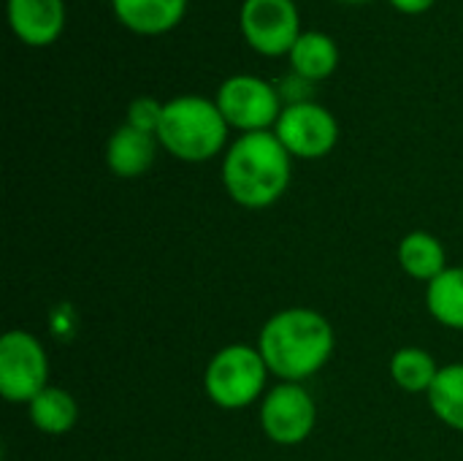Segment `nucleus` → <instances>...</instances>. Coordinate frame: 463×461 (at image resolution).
<instances>
[{
    "label": "nucleus",
    "mask_w": 463,
    "mask_h": 461,
    "mask_svg": "<svg viewBox=\"0 0 463 461\" xmlns=\"http://www.w3.org/2000/svg\"><path fill=\"white\" fill-rule=\"evenodd\" d=\"M426 307L434 321L463 331V266H448L426 288Z\"/></svg>",
    "instance_id": "obj_15"
},
{
    "label": "nucleus",
    "mask_w": 463,
    "mask_h": 461,
    "mask_svg": "<svg viewBox=\"0 0 463 461\" xmlns=\"http://www.w3.org/2000/svg\"><path fill=\"white\" fill-rule=\"evenodd\" d=\"M217 109L222 111L225 122L241 133H260V130H274L279 114H282V92L269 84L260 76L252 73H236L228 76L217 95H214Z\"/></svg>",
    "instance_id": "obj_5"
},
{
    "label": "nucleus",
    "mask_w": 463,
    "mask_h": 461,
    "mask_svg": "<svg viewBox=\"0 0 463 461\" xmlns=\"http://www.w3.org/2000/svg\"><path fill=\"white\" fill-rule=\"evenodd\" d=\"M109 3H111V0H109Z\"/></svg>",
    "instance_id": "obj_22"
},
{
    "label": "nucleus",
    "mask_w": 463,
    "mask_h": 461,
    "mask_svg": "<svg viewBox=\"0 0 463 461\" xmlns=\"http://www.w3.org/2000/svg\"><path fill=\"white\" fill-rule=\"evenodd\" d=\"M396 11H402V14H426L437 0H388Z\"/></svg>",
    "instance_id": "obj_20"
},
{
    "label": "nucleus",
    "mask_w": 463,
    "mask_h": 461,
    "mask_svg": "<svg viewBox=\"0 0 463 461\" xmlns=\"http://www.w3.org/2000/svg\"><path fill=\"white\" fill-rule=\"evenodd\" d=\"M391 375L399 389L410 394H429V389L439 375V367L434 356L426 353L423 348H402L391 359Z\"/></svg>",
    "instance_id": "obj_18"
},
{
    "label": "nucleus",
    "mask_w": 463,
    "mask_h": 461,
    "mask_svg": "<svg viewBox=\"0 0 463 461\" xmlns=\"http://www.w3.org/2000/svg\"><path fill=\"white\" fill-rule=\"evenodd\" d=\"M266 375L269 367L258 348L228 345L212 356L203 375V389L217 408L241 410L263 394Z\"/></svg>",
    "instance_id": "obj_4"
},
{
    "label": "nucleus",
    "mask_w": 463,
    "mask_h": 461,
    "mask_svg": "<svg viewBox=\"0 0 463 461\" xmlns=\"http://www.w3.org/2000/svg\"><path fill=\"white\" fill-rule=\"evenodd\" d=\"M111 8L130 33L163 35L184 19L187 0H111Z\"/></svg>",
    "instance_id": "obj_11"
},
{
    "label": "nucleus",
    "mask_w": 463,
    "mask_h": 461,
    "mask_svg": "<svg viewBox=\"0 0 463 461\" xmlns=\"http://www.w3.org/2000/svg\"><path fill=\"white\" fill-rule=\"evenodd\" d=\"M258 351L271 375L282 383H301L317 375L334 353V329L317 310L288 307L266 321Z\"/></svg>",
    "instance_id": "obj_1"
},
{
    "label": "nucleus",
    "mask_w": 463,
    "mask_h": 461,
    "mask_svg": "<svg viewBox=\"0 0 463 461\" xmlns=\"http://www.w3.org/2000/svg\"><path fill=\"white\" fill-rule=\"evenodd\" d=\"M27 410H30L33 427H35L38 432H43V435H65V432L73 429V424H76V418H79V405H76V399H73L68 391L54 389V386L43 389V391L27 405Z\"/></svg>",
    "instance_id": "obj_16"
},
{
    "label": "nucleus",
    "mask_w": 463,
    "mask_h": 461,
    "mask_svg": "<svg viewBox=\"0 0 463 461\" xmlns=\"http://www.w3.org/2000/svg\"><path fill=\"white\" fill-rule=\"evenodd\" d=\"M8 24L27 46H52L65 30V0H8Z\"/></svg>",
    "instance_id": "obj_10"
},
{
    "label": "nucleus",
    "mask_w": 463,
    "mask_h": 461,
    "mask_svg": "<svg viewBox=\"0 0 463 461\" xmlns=\"http://www.w3.org/2000/svg\"><path fill=\"white\" fill-rule=\"evenodd\" d=\"M399 264L410 277L431 283L448 269V255H445L442 242L434 234L412 231L399 245Z\"/></svg>",
    "instance_id": "obj_14"
},
{
    "label": "nucleus",
    "mask_w": 463,
    "mask_h": 461,
    "mask_svg": "<svg viewBox=\"0 0 463 461\" xmlns=\"http://www.w3.org/2000/svg\"><path fill=\"white\" fill-rule=\"evenodd\" d=\"M157 144H160L157 136L136 130L125 122L111 133V139L106 144V166L122 179L141 177L155 163Z\"/></svg>",
    "instance_id": "obj_12"
},
{
    "label": "nucleus",
    "mask_w": 463,
    "mask_h": 461,
    "mask_svg": "<svg viewBox=\"0 0 463 461\" xmlns=\"http://www.w3.org/2000/svg\"><path fill=\"white\" fill-rule=\"evenodd\" d=\"M290 152L274 130L241 133L222 160V185L228 196L247 209L277 204L290 185Z\"/></svg>",
    "instance_id": "obj_2"
},
{
    "label": "nucleus",
    "mask_w": 463,
    "mask_h": 461,
    "mask_svg": "<svg viewBox=\"0 0 463 461\" xmlns=\"http://www.w3.org/2000/svg\"><path fill=\"white\" fill-rule=\"evenodd\" d=\"M274 133L282 141V147L290 152V158L317 160L336 147L339 122L326 106L315 101H298V103H285L274 125Z\"/></svg>",
    "instance_id": "obj_8"
},
{
    "label": "nucleus",
    "mask_w": 463,
    "mask_h": 461,
    "mask_svg": "<svg viewBox=\"0 0 463 461\" xmlns=\"http://www.w3.org/2000/svg\"><path fill=\"white\" fill-rule=\"evenodd\" d=\"M317 424V405L301 383H279L260 402V427L277 446L304 443Z\"/></svg>",
    "instance_id": "obj_9"
},
{
    "label": "nucleus",
    "mask_w": 463,
    "mask_h": 461,
    "mask_svg": "<svg viewBox=\"0 0 463 461\" xmlns=\"http://www.w3.org/2000/svg\"><path fill=\"white\" fill-rule=\"evenodd\" d=\"M239 27L244 41L263 57L290 54L293 43L304 33L293 0H244Z\"/></svg>",
    "instance_id": "obj_7"
},
{
    "label": "nucleus",
    "mask_w": 463,
    "mask_h": 461,
    "mask_svg": "<svg viewBox=\"0 0 463 461\" xmlns=\"http://www.w3.org/2000/svg\"><path fill=\"white\" fill-rule=\"evenodd\" d=\"M231 125L214 101L203 95H179L165 101L157 141L184 163L212 160L228 141Z\"/></svg>",
    "instance_id": "obj_3"
},
{
    "label": "nucleus",
    "mask_w": 463,
    "mask_h": 461,
    "mask_svg": "<svg viewBox=\"0 0 463 461\" xmlns=\"http://www.w3.org/2000/svg\"><path fill=\"white\" fill-rule=\"evenodd\" d=\"M288 60H290L293 76H298L304 82H320L336 71L339 46L331 35H326L320 30H304L298 35V41L293 43Z\"/></svg>",
    "instance_id": "obj_13"
},
{
    "label": "nucleus",
    "mask_w": 463,
    "mask_h": 461,
    "mask_svg": "<svg viewBox=\"0 0 463 461\" xmlns=\"http://www.w3.org/2000/svg\"><path fill=\"white\" fill-rule=\"evenodd\" d=\"M49 359L43 345L22 329H11L0 337V394L5 402L30 405L43 389H49Z\"/></svg>",
    "instance_id": "obj_6"
},
{
    "label": "nucleus",
    "mask_w": 463,
    "mask_h": 461,
    "mask_svg": "<svg viewBox=\"0 0 463 461\" xmlns=\"http://www.w3.org/2000/svg\"><path fill=\"white\" fill-rule=\"evenodd\" d=\"M342 3H366V0H342Z\"/></svg>",
    "instance_id": "obj_21"
},
{
    "label": "nucleus",
    "mask_w": 463,
    "mask_h": 461,
    "mask_svg": "<svg viewBox=\"0 0 463 461\" xmlns=\"http://www.w3.org/2000/svg\"><path fill=\"white\" fill-rule=\"evenodd\" d=\"M429 405L442 424L463 432V364L439 367V375L429 389Z\"/></svg>",
    "instance_id": "obj_17"
},
{
    "label": "nucleus",
    "mask_w": 463,
    "mask_h": 461,
    "mask_svg": "<svg viewBox=\"0 0 463 461\" xmlns=\"http://www.w3.org/2000/svg\"><path fill=\"white\" fill-rule=\"evenodd\" d=\"M163 109H165V103H160L157 98L141 95V98L130 101L125 122L130 128H136V130L157 136V128H160V120H163Z\"/></svg>",
    "instance_id": "obj_19"
}]
</instances>
